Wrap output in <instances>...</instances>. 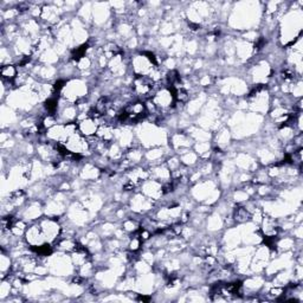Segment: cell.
Instances as JSON below:
<instances>
[{"mask_svg":"<svg viewBox=\"0 0 303 303\" xmlns=\"http://www.w3.org/2000/svg\"><path fill=\"white\" fill-rule=\"evenodd\" d=\"M38 224L41 225L43 234L45 236L47 243L54 244L60 240L61 232H62V225H61L60 218H53V217H42L41 219L37 220Z\"/></svg>","mask_w":303,"mask_h":303,"instance_id":"cell-1","label":"cell"},{"mask_svg":"<svg viewBox=\"0 0 303 303\" xmlns=\"http://www.w3.org/2000/svg\"><path fill=\"white\" fill-rule=\"evenodd\" d=\"M151 100L161 113L168 112L176 106V97H174L172 88L167 87V85H162L160 89H158L157 93L153 95Z\"/></svg>","mask_w":303,"mask_h":303,"instance_id":"cell-2","label":"cell"},{"mask_svg":"<svg viewBox=\"0 0 303 303\" xmlns=\"http://www.w3.org/2000/svg\"><path fill=\"white\" fill-rule=\"evenodd\" d=\"M24 240H25L27 245L30 247L39 246L47 243L45 236L43 234L42 228L41 225L38 224V222L31 223V224L29 225V228L26 229L25 235H24Z\"/></svg>","mask_w":303,"mask_h":303,"instance_id":"cell-3","label":"cell"},{"mask_svg":"<svg viewBox=\"0 0 303 303\" xmlns=\"http://www.w3.org/2000/svg\"><path fill=\"white\" fill-rule=\"evenodd\" d=\"M141 193L145 194L147 198L152 199V200L158 201L164 197V189H162V183L155 179H147L141 185Z\"/></svg>","mask_w":303,"mask_h":303,"instance_id":"cell-4","label":"cell"},{"mask_svg":"<svg viewBox=\"0 0 303 303\" xmlns=\"http://www.w3.org/2000/svg\"><path fill=\"white\" fill-rule=\"evenodd\" d=\"M78 131L85 137H90L96 135L97 129H99V121L91 119L89 115L83 120L77 122Z\"/></svg>","mask_w":303,"mask_h":303,"instance_id":"cell-5","label":"cell"},{"mask_svg":"<svg viewBox=\"0 0 303 303\" xmlns=\"http://www.w3.org/2000/svg\"><path fill=\"white\" fill-rule=\"evenodd\" d=\"M109 4H103V2H96L93 7V18L94 23L96 25H103L107 20L110 18Z\"/></svg>","mask_w":303,"mask_h":303,"instance_id":"cell-6","label":"cell"},{"mask_svg":"<svg viewBox=\"0 0 303 303\" xmlns=\"http://www.w3.org/2000/svg\"><path fill=\"white\" fill-rule=\"evenodd\" d=\"M101 177V168L97 167L95 164L87 162L83 166H81L79 171V178L83 182H96Z\"/></svg>","mask_w":303,"mask_h":303,"instance_id":"cell-7","label":"cell"},{"mask_svg":"<svg viewBox=\"0 0 303 303\" xmlns=\"http://www.w3.org/2000/svg\"><path fill=\"white\" fill-rule=\"evenodd\" d=\"M12 268H13V262L10 253L1 250V255H0V271H1V280L8 277L12 274Z\"/></svg>","mask_w":303,"mask_h":303,"instance_id":"cell-8","label":"cell"},{"mask_svg":"<svg viewBox=\"0 0 303 303\" xmlns=\"http://www.w3.org/2000/svg\"><path fill=\"white\" fill-rule=\"evenodd\" d=\"M18 70L17 65L14 64H5V65H1V69H0V75H1L2 81H7V82H13L14 78L18 76Z\"/></svg>","mask_w":303,"mask_h":303,"instance_id":"cell-9","label":"cell"},{"mask_svg":"<svg viewBox=\"0 0 303 303\" xmlns=\"http://www.w3.org/2000/svg\"><path fill=\"white\" fill-rule=\"evenodd\" d=\"M179 158H180V161H182V164L186 167L197 166L199 162V159H200L198 157L197 153H195L194 151H191V149H188V151L179 154Z\"/></svg>","mask_w":303,"mask_h":303,"instance_id":"cell-10","label":"cell"},{"mask_svg":"<svg viewBox=\"0 0 303 303\" xmlns=\"http://www.w3.org/2000/svg\"><path fill=\"white\" fill-rule=\"evenodd\" d=\"M216 137V142L218 148H224V147H228L230 145L232 134L230 133V130L228 128H222V129H218L217 131V135L213 136Z\"/></svg>","mask_w":303,"mask_h":303,"instance_id":"cell-11","label":"cell"},{"mask_svg":"<svg viewBox=\"0 0 303 303\" xmlns=\"http://www.w3.org/2000/svg\"><path fill=\"white\" fill-rule=\"evenodd\" d=\"M224 218L222 217V214H219L218 212L211 214V216L207 218V229L211 232H217L218 230L224 226Z\"/></svg>","mask_w":303,"mask_h":303,"instance_id":"cell-12","label":"cell"},{"mask_svg":"<svg viewBox=\"0 0 303 303\" xmlns=\"http://www.w3.org/2000/svg\"><path fill=\"white\" fill-rule=\"evenodd\" d=\"M12 283L10 278H4L1 280V284H0V300L2 302L7 301L10 299L11 294H12Z\"/></svg>","mask_w":303,"mask_h":303,"instance_id":"cell-13","label":"cell"},{"mask_svg":"<svg viewBox=\"0 0 303 303\" xmlns=\"http://www.w3.org/2000/svg\"><path fill=\"white\" fill-rule=\"evenodd\" d=\"M250 195L246 193L245 191H244V188H238L236 189V191L232 193V199L237 203L238 205L242 203H246L247 200H249Z\"/></svg>","mask_w":303,"mask_h":303,"instance_id":"cell-14","label":"cell"}]
</instances>
